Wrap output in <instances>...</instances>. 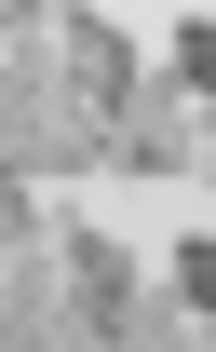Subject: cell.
Instances as JSON below:
<instances>
[{
    "instance_id": "2",
    "label": "cell",
    "mask_w": 216,
    "mask_h": 352,
    "mask_svg": "<svg viewBox=\"0 0 216 352\" xmlns=\"http://www.w3.org/2000/svg\"><path fill=\"white\" fill-rule=\"evenodd\" d=\"M189 109H203V28H189L163 68H135V109H122V135H108L149 204H176V176H189Z\"/></svg>"
},
{
    "instance_id": "4",
    "label": "cell",
    "mask_w": 216,
    "mask_h": 352,
    "mask_svg": "<svg viewBox=\"0 0 216 352\" xmlns=\"http://www.w3.org/2000/svg\"><path fill=\"white\" fill-rule=\"evenodd\" d=\"M135 285H149V271H135L108 230H68V325H82V352H122V325H135Z\"/></svg>"
},
{
    "instance_id": "3",
    "label": "cell",
    "mask_w": 216,
    "mask_h": 352,
    "mask_svg": "<svg viewBox=\"0 0 216 352\" xmlns=\"http://www.w3.org/2000/svg\"><path fill=\"white\" fill-rule=\"evenodd\" d=\"M14 352H82V325H68V217L54 204H27V230H14Z\"/></svg>"
},
{
    "instance_id": "5",
    "label": "cell",
    "mask_w": 216,
    "mask_h": 352,
    "mask_svg": "<svg viewBox=\"0 0 216 352\" xmlns=\"http://www.w3.org/2000/svg\"><path fill=\"white\" fill-rule=\"evenodd\" d=\"M189 339H203V258L149 271L135 285V325H122V352H189Z\"/></svg>"
},
{
    "instance_id": "1",
    "label": "cell",
    "mask_w": 216,
    "mask_h": 352,
    "mask_svg": "<svg viewBox=\"0 0 216 352\" xmlns=\"http://www.w3.org/2000/svg\"><path fill=\"white\" fill-rule=\"evenodd\" d=\"M122 109H135L122 28L82 14V0H27V28H14V163H27V190L68 176L82 149H108Z\"/></svg>"
}]
</instances>
